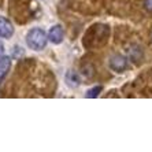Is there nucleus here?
<instances>
[{
    "mask_svg": "<svg viewBox=\"0 0 152 152\" xmlns=\"http://www.w3.org/2000/svg\"><path fill=\"white\" fill-rule=\"evenodd\" d=\"M14 34V26L6 17L0 15V37L1 39H10Z\"/></svg>",
    "mask_w": 152,
    "mask_h": 152,
    "instance_id": "3",
    "label": "nucleus"
},
{
    "mask_svg": "<svg viewBox=\"0 0 152 152\" xmlns=\"http://www.w3.org/2000/svg\"><path fill=\"white\" fill-rule=\"evenodd\" d=\"M108 66L115 73H122V71H125L127 69V60L122 55H114L110 59V62H108Z\"/></svg>",
    "mask_w": 152,
    "mask_h": 152,
    "instance_id": "2",
    "label": "nucleus"
},
{
    "mask_svg": "<svg viewBox=\"0 0 152 152\" xmlns=\"http://www.w3.org/2000/svg\"><path fill=\"white\" fill-rule=\"evenodd\" d=\"M10 69H11V58H8V56L0 58V82L6 78Z\"/></svg>",
    "mask_w": 152,
    "mask_h": 152,
    "instance_id": "5",
    "label": "nucleus"
},
{
    "mask_svg": "<svg viewBox=\"0 0 152 152\" xmlns=\"http://www.w3.org/2000/svg\"><path fill=\"white\" fill-rule=\"evenodd\" d=\"M66 80H67V82H69L70 86H78V84H80L78 75L75 74L74 71H69L67 75H66Z\"/></svg>",
    "mask_w": 152,
    "mask_h": 152,
    "instance_id": "6",
    "label": "nucleus"
},
{
    "mask_svg": "<svg viewBox=\"0 0 152 152\" xmlns=\"http://www.w3.org/2000/svg\"><path fill=\"white\" fill-rule=\"evenodd\" d=\"M47 41H48V36L40 28H33L32 30H29L28 36H26V44L29 48H32L34 51L44 50V47L47 45Z\"/></svg>",
    "mask_w": 152,
    "mask_h": 152,
    "instance_id": "1",
    "label": "nucleus"
},
{
    "mask_svg": "<svg viewBox=\"0 0 152 152\" xmlns=\"http://www.w3.org/2000/svg\"><path fill=\"white\" fill-rule=\"evenodd\" d=\"M48 40L52 44H60L63 41V29L60 25H55L50 29L48 32Z\"/></svg>",
    "mask_w": 152,
    "mask_h": 152,
    "instance_id": "4",
    "label": "nucleus"
},
{
    "mask_svg": "<svg viewBox=\"0 0 152 152\" xmlns=\"http://www.w3.org/2000/svg\"><path fill=\"white\" fill-rule=\"evenodd\" d=\"M103 86H95V88H92L91 91H88L86 92V95H85V97H89V99H95V97H97L99 96V93L102 92Z\"/></svg>",
    "mask_w": 152,
    "mask_h": 152,
    "instance_id": "7",
    "label": "nucleus"
},
{
    "mask_svg": "<svg viewBox=\"0 0 152 152\" xmlns=\"http://www.w3.org/2000/svg\"><path fill=\"white\" fill-rule=\"evenodd\" d=\"M144 7L148 12H152V0H144Z\"/></svg>",
    "mask_w": 152,
    "mask_h": 152,
    "instance_id": "8",
    "label": "nucleus"
}]
</instances>
